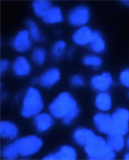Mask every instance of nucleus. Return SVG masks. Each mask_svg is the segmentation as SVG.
<instances>
[{"mask_svg":"<svg viewBox=\"0 0 129 160\" xmlns=\"http://www.w3.org/2000/svg\"><path fill=\"white\" fill-rule=\"evenodd\" d=\"M86 156L90 160H113L116 152L109 147L107 141L102 136L96 135L84 147Z\"/></svg>","mask_w":129,"mask_h":160,"instance_id":"1","label":"nucleus"},{"mask_svg":"<svg viewBox=\"0 0 129 160\" xmlns=\"http://www.w3.org/2000/svg\"><path fill=\"white\" fill-rule=\"evenodd\" d=\"M113 83L114 80L109 72H103L101 75H95L90 80V85L92 88L99 92H103L109 90Z\"/></svg>","mask_w":129,"mask_h":160,"instance_id":"9","label":"nucleus"},{"mask_svg":"<svg viewBox=\"0 0 129 160\" xmlns=\"http://www.w3.org/2000/svg\"><path fill=\"white\" fill-rule=\"evenodd\" d=\"M107 143L113 151H115L116 152H119L125 147L126 141H125L124 135L110 134V135H108Z\"/></svg>","mask_w":129,"mask_h":160,"instance_id":"21","label":"nucleus"},{"mask_svg":"<svg viewBox=\"0 0 129 160\" xmlns=\"http://www.w3.org/2000/svg\"><path fill=\"white\" fill-rule=\"evenodd\" d=\"M10 67V62L7 59H2L1 62H0V72H1V75H3V73L8 70Z\"/></svg>","mask_w":129,"mask_h":160,"instance_id":"30","label":"nucleus"},{"mask_svg":"<svg viewBox=\"0 0 129 160\" xmlns=\"http://www.w3.org/2000/svg\"><path fill=\"white\" fill-rule=\"evenodd\" d=\"M119 81L121 85L126 88H129V69H125L121 72Z\"/></svg>","mask_w":129,"mask_h":160,"instance_id":"29","label":"nucleus"},{"mask_svg":"<svg viewBox=\"0 0 129 160\" xmlns=\"http://www.w3.org/2000/svg\"><path fill=\"white\" fill-rule=\"evenodd\" d=\"M77 107H78V103L73 95L68 92H63L50 104L49 111L53 118L63 119L66 115Z\"/></svg>","mask_w":129,"mask_h":160,"instance_id":"3","label":"nucleus"},{"mask_svg":"<svg viewBox=\"0 0 129 160\" xmlns=\"http://www.w3.org/2000/svg\"><path fill=\"white\" fill-rule=\"evenodd\" d=\"M90 19V10L86 5H78L70 11L68 22L73 27L85 26Z\"/></svg>","mask_w":129,"mask_h":160,"instance_id":"6","label":"nucleus"},{"mask_svg":"<svg viewBox=\"0 0 129 160\" xmlns=\"http://www.w3.org/2000/svg\"><path fill=\"white\" fill-rule=\"evenodd\" d=\"M34 125L38 132L44 133L50 129L53 125V118L52 115L40 112L34 117Z\"/></svg>","mask_w":129,"mask_h":160,"instance_id":"13","label":"nucleus"},{"mask_svg":"<svg viewBox=\"0 0 129 160\" xmlns=\"http://www.w3.org/2000/svg\"><path fill=\"white\" fill-rule=\"evenodd\" d=\"M13 145L17 150L19 156L30 157L37 153L43 146L42 139L36 135H28L17 139Z\"/></svg>","mask_w":129,"mask_h":160,"instance_id":"4","label":"nucleus"},{"mask_svg":"<svg viewBox=\"0 0 129 160\" xmlns=\"http://www.w3.org/2000/svg\"><path fill=\"white\" fill-rule=\"evenodd\" d=\"M26 24L29 28V32H30V37L33 41H36V42H40L43 41L45 38L42 37L41 33L39 29V27L36 24V22L33 21L32 19H28L26 21Z\"/></svg>","mask_w":129,"mask_h":160,"instance_id":"22","label":"nucleus"},{"mask_svg":"<svg viewBox=\"0 0 129 160\" xmlns=\"http://www.w3.org/2000/svg\"><path fill=\"white\" fill-rule=\"evenodd\" d=\"M113 122L112 134L126 135L129 132V110L126 108H117L111 114Z\"/></svg>","mask_w":129,"mask_h":160,"instance_id":"5","label":"nucleus"},{"mask_svg":"<svg viewBox=\"0 0 129 160\" xmlns=\"http://www.w3.org/2000/svg\"><path fill=\"white\" fill-rule=\"evenodd\" d=\"M83 62L85 66H91L94 69H98L103 64V60L96 55H86L83 58Z\"/></svg>","mask_w":129,"mask_h":160,"instance_id":"24","label":"nucleus"},{"mask_svg":"<svg viewBox=\"0 0 129 160\" xmlns=\"http://www.w3.org/2000/svg\"><path fill=\"white\" fill-rule=\"evenodd\" d=\"M89 46L90 50L94 53L99 54L103 52L106 49V42L103 39L102 33L98 31H94L92 39L89 44Z\"/></svg>","mask_w":129,"mask_h":160,"instance_id":"18","label":"nucleus"},{"mask_svg":"<svg viewBox=\"0 0 129 160\" xmlns=\"http://www.w3.org/2000/svg\"><path fill=\"white\" fill-rule=\"evenodd\" d=\"M61 78V73L57 68H51L43 73L39 78L35 79L34 83L41 86L46 88H51L56 83L60 82Z\"/></svg>","mask_w":129,"mask_h":160,"instance_id":"7","label":"nucleus"},{"mask_svg":"<svg viewBox=\"0 0 129 160\" xmlns=\"http://www.w3.org/2000/svg\"><path fill=\"white\" fill-rule=\"evenodd\" d=\"M127 97H128V98H129V92H127Z\"/></svg>","mask_w":129,"mask_h":160,"instance_id":"34","label":"nucleus"},{"mask_svg":"<svg viewBox=\"0 0 129 160\" xmlns=\"http://www.w3.org/2000/svg\"><path fill=\"white\" fill-rule=\"evenodd\" d=\"M12 69L15 75L19 76V77H23L27 76L30 74L31 71V65L29 60L25 57H17L16 60L14 61L12 64Z\"/></svg>","mask_w":129,"mask_h":160,"instance_id":"15","label":"nucleus"},{"mask_svg":"<svg viewBox=\"0 0 129 160\" xmlns=\"http://www.w3.org/2000/svg\"><path fill=\"white\" fill-rule=\"evenodd\" d=\"M64 17L62 10L60 7L53 6L51 10L48 11L45 17H43L42 20L46 24H56L63 22Z\"/></svg>","mask_w":129,"mask_h":160,"instance_id":"19","label":"nucleus"},{"mask_svg":"<svg viewBox=\"0 0 129 160\" xmlns=\"http://www.w3.org/2000/svg\"><path fill=\"white\" fill-rule=\"evenodd\" d=\"M96 134L89 128H78L73 133V140L78 145L81 147H85Z\"/></svg>","mask_w":129,"mask_h":160,"instance_id":"14","label":"nucleus"},{"mask_svg":"<svg viewBox=\"0 0 129 160\" xmlns=\"http://www.w3.org/2000/svg\"><path fill=\"white\" fill-rule=\"evenodd\" d=\"M46 52L42 48H35L32 52V60L37 65H42L46 60Z\"/></svg>","mask_w":129,"mask_h":160,"instance_id":"26","label":"nucleus"},{"mask_svg":"<svg viewBox=\"0 0 129 160\" xmlns=\"http://www.w3.org/2000/svg\"><path fill=\"white\" fill-rule=\"evenodd\" d=\"M43 107L44 103L40 92L34 87L29 88L23 99L21 115L26 118H34L41 112Z\"/></svg>","mask_w":129,"mask_h":160,"instance_id":"2","label":"nucleus"},{"mask_svg":"<svg viewBox=\"0 0 129 160\" xmlns=\"http://www.w3.org/2000/svg\"><path fill=\"white\" fill-rule=\"evenodd\" d=\"M94 124L96 129L100 133H103L107 135L112 134L113 132V122L111 115L106 112H98L93 118Z\"/></svg>","mask_w":129,"mask_h":160,"instance_id":"8","label":"nucleus"},{"mask_svg":"<svg viewBox=\"0 0 129 160\" xmlns=\"http://www.w3.org/2000/svg\"><path fill=\"white\" fill-rule=\"evenodd\" d=\"M94 31L88 26H83L78 28L73 34L72 39L77 46H88L93 37Z\"/></svg>","mask_w":129,"mask_h":160,"instance_id":"12","label":"nucleus"},{"mask_svg":"<svg viewBox=\"0 0 129 160\" xmlns=\"http://www.w3.org/2000/svg\"><path fill=\"white\" fill-rule=\"evenodd\" d=\"M79 113H80L79 107H77L76 109H74L73 111H72L70 113H68V114L66 115V117L62 119L64 124H66V125L71 124V123L73 122V120H75V119L78 117Z\"/></svg>","mask_w":129,"mask_h":160,"instance_id":"27","label":"nucleus"},{"mask_svg":"<svg viewBox=\"0 0 129 160\" xmlns=\"http://www.w3.org/2000/svg\"><path fill=\"white\" fill-rule=\"evenodd\" d=\"M95 105L101 112H107L112 108V98L107 92H99L95 98Z\"/></svg>","mask_w":129,"mask_h":160,"instance_id":"17","label":"nucleus"},{"mask_svg":"<svg viewBox=\"0 0 129 160\" xmlns=\"http://www.w3.org/2000/svg\"><path fill=\"white\" fill-rule=\"evenodd\" d=\"M126 146H127V147L129 148V137L126 139Z\"/></svg>","mask_w":129,"mask_h":160,"instance_id":"33","label":"nucleus"},{"mask_svg":"<svg viewBox=\"0 0 129 160\" xmlns=\"http://www.w3.org/2000/svg\"><path fill=\"white\" fill-rule=\"evenodd\" d=\"M78 158L76 149L74 147L65 145L60 147L59 151L50 153L43 158L44 160H75Z\"/></svg>","mask_w":129,"mask_h":160,"instance_id":"11","label":"nucleus"},{"mask_svg":"<svg viewBox=\"0 0 129 160\" xmlns=\"http://www.w3.org/2000/svg\"><path fill=\"white\" fill-rule=\"evenodd\" d=\"M66 50V43L64 40H58L53 46L52 56L53 58L59 59L62 58Z\"/></svg>","mask_w":129,"mask_h":160,"instance_id":"23","label":"nucleus"},{"mask_svg":"<svg viewBox=\"0 0 129 160\" xmlns=\"http://www.w3.org/2000/svg\"><path fill=\"white\" fill-rule=\"evenodd\" d=\"M124 159L129 160V152H126V153L125 154V156H124Z\"/></svg>","mask_w":129,"mask_h":160,"instance_id":"32","label":"nucleus"},{"mask_svg":"<svg viewBox=\"0 0 129 160\" xmlns=\"http://www.w3.org/2000/svg\"><path fill=\"white\" fill-rule=\"evenodd\" d=\"M31 40L29 30H21L12 40V46L17 52H26L32 46Z\"/></svg>","mask_w":129,"mask_h":160,"instance_id":"10","label":"nucleus"},{"mask_svg":"<svg viewBox=\"0 0 129 160\" xmlns=\"http://www.w3.org/2000/svg\"><path fill=\"white\" fill-rule=\"evenodd\" d=\"M121 3H122V4L124 6L129 7V1H122Z\"/></svg>","mask_w":129,"mask_h":160,"instance_id":"31","label":"nucleus"},{"mask_svg":"<svg viewBox=\"0 0 129 160\" xmlns=\"http://www.w3.org/2000/svg\"><path fill=\"white\" fill-rule=\"evenodd\" d=\"M18 134V128L17 125L9 121H2L0 122V135L3 139L13 140Z\"/></svg>","mask_w":129,"mask_h":160,"instance_id":"16","label":"nucleus"},{"mask_svg":"<svg viewBox=\"0 0 129 160\" xmlns=\"http://www.w3.org/2000/svg\"><path fill=\"white\" fill-rule=\"evenodd\" d=\"M32 7L35 14L38 17H45L46 14L48 13V11L51 10V8L53 7L52 3L46 0H37L34 1L32 3Z\"/></svg>","mask_w":129,"mask_h":160,"instance_id":"20","label":"nucleus"},{"mask_svg":"<svg viewBox=\"0 0 129 160\" xmlns=\"http://www.w3.org/2000/svg\"><path fill=\"white\" fill-rule=\"evenodd\" d=\"M70 84L72 87H74V88H82L85 84V81H84V78H83L82 75H73L71 79H70Z\"/></svg>","mask_w":129,"mask_h":160,"instance_id":"28","label":"nucleus"},{"mask_svg":"<svg viewBox=\"0 0 129 160\" xmlns=\"http://www.w3.org/2000/svg\"><path fill=\"white\" fill-rule=\"evenodd\" d=\"M18 156H19V154L17 152V150L16 149L13 143L7 145L2 151V157L5 159H16Z\"/></svg>","mask_w":129,"mask_h":160,"instance_id":"25","label":"nucleus"}]
</instances>
